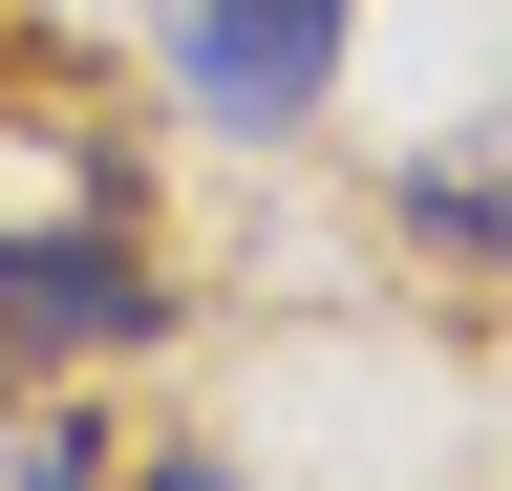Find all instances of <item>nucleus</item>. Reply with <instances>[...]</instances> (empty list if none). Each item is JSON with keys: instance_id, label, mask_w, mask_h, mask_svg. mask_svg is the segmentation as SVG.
Listing matches in <instances>:
<instances>
[{"instance_id": "f257e3e1", "label": "nucleus", "mask_w": 512, "mask_h": 491, "mask_svg": "<svg viewBox=\"0 0 512 491\" xmlns=\"http://www.w3.org/2000/svg\"><path fill=\"white\" fill-rule=\"evenodd\" d=\"M342 22H363V0H171V86H192V129H320Z\"/></svg>"}, {"instance_id": "f03ea898", "label": "nucleus", "mask_w": 512, "mask_h": 491, "mask_svg": "<svg viewBox=\"0 0 512 491\" xmlns=\"http://www.w3.org/2000/svg\"><path fill=\"white\" fill-rule=\"evenodd\" d=\"M171 299H150V257H128V214L86 193L64 235H0V342L22 363H107V342H150Z\"/></svg>"}, {"instance_id": "7ed1b4c3", "label": "nucleus", "mask_w": 512, "mask_h": 491, "mask_svg": "<svg viewBox=\"0 0 512 491\" xmlns=\"http://www.w3.org/2000/svg\"><path fill=\"white\" fill-rule=\"evenodd\" d=\"M406 235H427V257H491V278H512V129H448V150H406Z\"/></svg>"}, {"instance_id": "20e7f679", "label": "nucleus", "mask_w": 512, "mask_h": 491, "mask_svg": "<svg viewBox=\"0 0 512 491\" xmlns=\"http://www.w3.org/2000/svg\"><path fill=\"white\" fill-rule=\"evenodd\" d=\"M22 491H128V449H86V427H22Z\"/></svg>"}, {"instance_id": "39448f33", "label": "nucleus", "mask_w": 512, "mask_h": 491, "mask_svg": "<svg viewBox=\"0 0 512 491\" xmlns=\"http://www.w3.org/2000/svg\"><path fill=\"white\" fill-rule=\"evenodd\" d=\"M128 491H256L235 449H150V470H128Z\"/></svg>"}]
</instances>
